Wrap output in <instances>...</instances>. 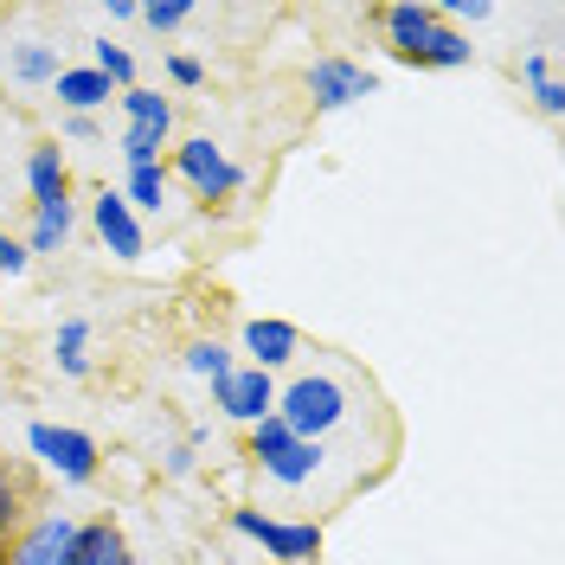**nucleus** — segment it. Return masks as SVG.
<instances>
[{
	"label": "nucleus",
	"instance_id": "1",
	"mask_svg": "<svg viewBox=\"0 0 565 565\" xmlns=\"http://www.w3.org/2000/svg\"><path fill=\"white\" fill-rule=\"evenodd\" d=\"M277 418L289 424L302 444H321V437H334V430L353 418V386H348V373H341V366L296 373V380L277 392Z\"/></svg>",
	"mask_w": 565,
	"mask_h": 565
},
{
	"label": "nucleus",
	"instance_id": "2",
	"mask_svg": "<svg viewBox=\"0 0 565 565\" xmlns=\"http://www.w3.org/2000/svg\"><path fill=\"white\" fill-rule=\"evenodd\" d=\"M26 450H33L58 482L71 489H84V482H97V437H84V430H71V424H26Z\"/></svg>",
	"mask_w": 565,
	"mask_h": 565
},
{
	"label": "nucleus",
	"instance_id": "3",
	"mask_svg": "<svg viewBox=\"0 0 565 565\" xmlns=\"http://www.w3.org/2000/svg\"><path fill=\"white\" fill-rule=\"evenodd\" d=\"M232 533H238V540H257V546L282 565H302V559L321 553L316 521H277V514H257V508H232Z\"/></svg>",
	"mask_w": 565,
	"mask_h": 565
},
{
	"label": "nucleus",
	"instance_id": "4",
	"mask_svg": "<svg viewBox=\"0 0 565 565\" xmlns=\"http://www.w3.org/2000/svg\"><path fill=\"white\" fill-rule=\"evenodd\" d=\"M174 174L200 193V200H232L238 186H245V168L218 148V141H206V136H193V141H180L174 148Z\"/></svg>",
	"mask_w": 565,
	"mask_h": 565
},
{
	"label": "nucleus",
	"instance_id": "5",
	"mask_svg": "<svg viewBox=\"0 0 565 565\" xmlns=\"http://www.w3.org/2000/svg\"><path fill=\"white\" fill-rule=\"evenodd\" d=\"M71 546H77V521L65 508H39V514H26V527L13 533L7 565H71Z\"/></svg>",
	"mask_w": 565,
	"mask_h": 565
},
{
	"label": "nucleus",
	"instance_id": "6",
	"mask_svg": "<svg viewBox=\"0 0 565 565\" xmlns=\"http://www.w3.org/2000/svg\"><path fill=\"white\" fill-rule=\"evenodd\" d=\"M212 405L232 424H257V418L277 412V386H270V373H257V366H232L225 380H212Z\"/></svg>",
	"mask_w": 565,
	"mask_h": 565
},
{
	"label": "nucleus",
	"instance_id": "7",
	"mask_svg": "<svg viewBox=\"0 0 565 565\" xmlns=\"http://www.w3.org/2000/svg\"><path fill=\"white\" fill-rule=\"evenodd\" d=\"M373 90H380V77L366 65H353V58H316L309 65V97H316V109H348L360 97H373Z\"/></svg>",
	"mask_w": 565,
	"mask_h": 565
},
{
	"label": "nucleus",
	"instance_id": "8",
	"mask_svg": "<svg viewBox=\"0 0 565 565\" xmlns=\"http://www.w3.org/2000/svg\"><path fill=\"white\" fill-rule=\"evenodd\" d=\"M90 225H97V238H104L122 264H136L141 257V218L129 212V200H122L116 186H104V193L90 200Z\"/></svg>",
	"mask_w": 565,
	"mask_h": 565
},
{
	"label": "nucleus",
	"instance_id": "9",
	"mask_svg": "<svg viewBox=\"0 0 565 565\" xmlns=\"http://www.w3.org/2000/svg\"><path fill=\"white\" fill-rule=\"evenodd\" d=\"M380 26H386L392 58H412V52H418V45L437 33L444 20H437V7H430V0H398V7H386V13H380Z\"/></svg>",
	"mask_w": 565,
	"mask_h": 565
},
{
	"label": "nucleus",
	"instance_id": "10",
	"mask_svg": "<svg viewBox=\"0 0 565 565\" xmlns=\"http://www.w3.org/2000/svg\"><path fill=\"white\" fill-rule=\"evenodd\" d=\"M245 353H250L257 373H277V366H289V360L302 353V334H296L289 321L257 316V321H245Z\"/></svg>",
	"mask_w": 565,
	"mask_h": 565
},
{
	"label": "nucleus",
	"instance_id": "11",
	"mask_svg": "<svg viewBox=\"0 0 565 565\" xmlns=\"http://www.w3.org/2000/svg\"><path fill=\"white\" fill-rule=\"evenodd\" d=\"M321 469H328V450H321V444H302V437H296L289 450H277V457L257 462V476H264L270 489H309Z\"/></svg>",
	"mask_w": 565,
	"mask_h": 565
},
{
	"label": "nucleus",
	"instance_id": "12",
	"mask_svg": "<svg viewBox=\"0 0 565 565\" xmlns=\"http://www.w3.org/2000/svg\"><path fill=\"white\" fill-rule=\"evenodd\" d=\"M71 565H136V553H129L122 527H116L109 514H97V521H77V546H71Z\"/></svg>",
	"mask_w": 565,
	"mask_h": 565
},
{
	"label": "nucleus",
	"instance_id": "13",
	"mask_svg": "<svg viewBox=\"0 0 565 565\" xmlns=\"http://www.w3.org/2000/svg\"><path fill=\"white\" fill-rule=\"evenodd\" d=\"M26 508H33V476L20 462H0V553L13 546V533L26 527Z\"/></svg>",
	"mask_w": 565,
	"mask_h": 565
},
{
	"label": "nucleus",
	"instance_id": "14",
	"mask_svg": "<svg viewBox=\"0 0 565 565\" xmlns=\"http://www.w3.org/2000/svg\"><path fill=\"white\" fill-rule=\"evenodd\" d=\"M26 186H33V206H45V200H71L65 193L71 174H65V148H58V141H39L33 154H26Z\"/></svg>",
	"mask_w": 565,
	"mask_h": 565
},
{
	"label": "nucleus",
	"instance_id": "15",
	"mask_svg": "<svg viewBox=\"0 0 565 565\" xmlns=\"http://www.w3.org/2000/svg\"><path fill=\"white\" fill-rule=\"evenodd\" d=\"M52 90H58V104L71 109V116H90V109L97 104H109V90H116V84H109L104 71H90V65H77V71H58V84H52Z\"/></svg>",
	"mask_w": 565,
	"mask_h": 565
},
{
	"label": "nucleus",
	"instance_id": "16",
	"mask_svg": "<svg viewBox=\"0 0 565 565\" xmlns=\"http://www.w3.org/2000/svg\"><path fill=\"white\" fill-rule=\"evenodd\" d=\"M469 58H476V45H469L457 26H437V33H430L418 52L405 58V65H418V71H457V65H469Z\"/></svg>",
	"mask_w": 565,
	"mask_h": 565
},
{
	"label": "nucleus",
	"instance_id": "17",
	"mask_svg": "<svg viewBox=\"0 0 565 565\" xmlns=\"http://www.w3.org/2000/svg\"><path fill=\"white\" fill-rule=\"evenodd\" d=\"M71 200H45V206H33V238H26V257H45V250H65L71 238Z\"/></svg>",
	"mask_w": 565,
	"mask_h": 565
},
{
	"label": "nucleus",
	"instance_id": "18",
	"mask_svg": "<svg viewBox=\"0 0 565 565\" xmlns=\"http://www.w3.org/2000/svg\"><path fill=\"white\" fill-rule=\"evenodd\" d=\"M122 109H129V122H136V129H161V136H174V104H168L161 90L129 84V90H122Z\"/></svg>",
	"mask_w": 565,
	"mask_h": 565
},
{
	"label": "nucleus",
	"instance_id": "19",
	"mask_svg": "<svg viewBox=\"0 0 565 565\" xmlns=\"http://www.w3.org/2000/svg\"><path fill=\"white\" fill-rule=\"evenodd\" d=\"M58 45H45V39H26L20 52H13V77L20 84H58Z\"/></svg>",
	"mask_w": 565,
	"mask_h": 565
},
{
	"label": "nucleus",
	"instance_id": "20",
	"mask_svg": "<svg viewBox=\"0 0 565 565\" xmlns=\"http://www.w3.org/2000/svg\"><path fill=\"white\" fill-rule=\"evenodd\" d=\"M84 341H90V321H84V316L58 321V373H71V380H84V373H90V353H84Z\"/></svg>",
	"mask_w": 565,
	"mask_h": 565
},
{
	"label": "nucleus",
	"instance_id": "21",
	"mask_svg": "<svg viewBox=\"0 0 565 565\" xmlns=\"http://www.w3.org/2000/svg\"><path fill=\"white\" fill-rule=\"evenodd\" d=\"M527 77H533V104H540V116H565V84L553 77V58H546V52H527Z\"/></svg>",
	"mask_w": 565,
	"mask_h": 565
},
{
	"label": "nucleus",
	"instance_id": "22",
	"mask_svg": "<svg viewBox=\"0 0 565 565\" xmlns=\"http://www.w3.org/2000/svg\"><path fill=\"white\" fill-rule=\"evenodd\" d=\"M122 200H129V212H161V200H168V168H129V186H122Z\"/></svg>",
	"mask_w": 565,
	"mask_h": 565
},
{
	"label": "nucleus",
	"instance_id": "23",
	"mask_svg": "<svg viewBox=\"0 0 565 565\" xmlns=\"http://www.w3.org/2000/svg\"><path fill=\"white\" fill-rule=\"evenodd\" d=\"M161 148H168L161 129H136V122L122 129V161H129V168H161Z\"/></svg>",
	"mask_w": 565,
	"mask_h": 565
},
{
	"label": "nucleus",
	"instance_id": "24",
	"mask_svg": "<svg viewBox=\"0 0 565 565\" xmlns=\"http://www.w3.org/2000/svg\"><path fill=\"white\" fill-rule=\"evenodd\" d=\"M90 71H104L109 84H122V90L136 84V58H129L122 45H109V39H97V45H90Z\"/></svg>",
	"mask_w": 565,
	"mask_h": 565
},
{
	"label": "nucleus",
	"instance_id": "25",
	"mask_svg": "<svg viewBox=\"0 0 565 565\" xmlns=\"http://www.w3.org/2000/svg\"><path fill=\"white\" fill-rule=\"evenodd\" d=\"M289 444H296V430H289V424H282L277 412L250 424V457H257V462H264V457H277V450H289Z\"/></svg>",
	"mask_w": 565,
	"mask_h": 565
},
{
	"label": "nucleus",
	"instance_id": "26",
	"mask_svg": "<svg viewBox=\"0 0 565 565\" xmlns=\"http://www.w3.org/2000/svg\"><path fill=\"white\" fill-rule=\"evenodd\" d=\"M193 20V0H148L141 7V26H154V33H180Z\"/></svg>",
	"mask_w": 565,
	"mask_h": 565
},
{
	"label": "nucleus",
	"instance_id": "27",
	"mask_svg": "<svg viewBox=\"0 0 565 565\" xmlns=\"http://www.w3.org/2000/svg\"><path fill=\"white\" fill-rule=\"evenodd\" d=\"M186 373H200V380H225V373H232V353L218 348V341H193V348H186Z\"/></svg>",
	"mask_w": 565,
	"mask_h": 565
},
{
	"label": "nucleus",
	"instance_id": "28",
	"mask_svg": "<svg viewBox=\"0 0 565 565\" xmlns=\"http://www.w3.org/2000/svg\"><path fill=\"white\" fill-rule=\"evenodd\" d=\"M26 264H33V257H26V245L0 225V277H26Z\"/></svg>",
	"mask_w": 565,
	"mask_h": 565
},
{
	"label": "nucleus",
	"instance_id": "29",
	"mask_svg": "<svg viewBox=\"0 0 565 565\" xmlns=\"http://www.w3.org/2000/svg\"><path fill=\"white\" fill-rule=\"evenodd\" d=\"M437 20H462V26H482V20H494L489 0H450V7H437Z\"/></svg>",
	"mask_w": 565,
	"mask_h": 565
},
{
	"label": "nucleus",
	"instance_id": "30",
	"mask_svg": "<svg viewBox=\"0 0 565 565\" xmlns=\"http://www.w3.org/2000/svg\"><path fill=\"white\" fill-rule=\"evenodd\" d=\"M168 77H174L180 90H193V84H206V65H200V58H186V52H174V58H168Z\"/></svg>",
	"mask_w": 565,
	"mask_h": 565
},
{
	"label": "nucleus",
	"instance_id": "31",
	"mask_svg": "<svg viewBox=\"0 0 565 565\" xmlns=\"http://www.w3.org/2000/svg\"><path fill=\"white\" fill-rule=\"evenodd\" d=\"M168 476H193V444H174L168 450Z\"/></svg>",
	"mask_w": 565,
	"mask_h": 565
},
{
	"label": "nucleus",
	"instance_id": "32",
	"mask_svg": "<svg viewBox=\"0 0 565 565\" xmlns=\"http://www.w3.org/2000/svg\"><path fill=\"white\" fill-rule=\"evenodd\" d=\"M65 136L71 141H90V136H97V122H90V116H65Z\"/></svg>",
	"mask_w": 565,
	"mask_h": 565
},
{
	"label": "nucleus",
	"instance_id": "33",
	"mask_svg": "<svg viewBox=\"0 0 565 565\" xmlns=\"http://www.w3.org/2000/svg\"><path fill=\"white\" fill-rule=\"evenodd\" d=\"M109 20H141V0H109Z\"/></svg>",
	"mask_w": 565,
	"mask_h": 565
}]
</instances>
